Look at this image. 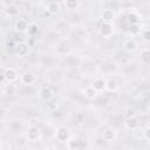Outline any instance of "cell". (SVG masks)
I'll return each instance as SVG.
<instances>
[{
  "label": "cell",
  "instance_id": "6",
  "mask_svg": "<svg viewBox=\"0 0 150 150\" xmlns=\"http://www.w3.org/2000/svg\"><path fill=\"white\" fill-rule=\"evenodd\" d=\"M14 53L16 56L19 57H25L28 55L29 53V45L25 41H21V42H18L14 47Z\"/></svg>",
  "mask_w": 150,
  "mask_h": 150
},
{
  "label": "cell",
  "instance_id": "27",
  "mask_svg": "<svg viewBox=\"0 0 150 150\" xmlns=\"http://www.w3.org/2000/svg\"><path fill=\"white\" fill-rule=\"evenodd\" d=\"M143 137H144L146 141H149V142H150V127H149V128H146V129L143 131Z\"/></svg>",
  "mask_w": 150,
  "mask_h": 150
},
{
  "label": "cell",
  "instance_id": "14",
  "mask_svg": "<svg viewBox=\"0 0 150 150\" xmlns=\"http://www.w3.org/2000/svg\"><path fill=\"white\" fill-rule=\"evenodd\" d=\"M61 5H62V4L57 2V1H48V2L46 4V11H47L49 14H56V13L60 12Z\"/></svg>",
  "mask_w": 150,
  "mask_h": 150
},
{
  "label": "cell",
  "instance_id": "23",
  "mask_svg": "<svg viewBox=\"0 0 150 150\" xmlns=\"http://www.w3.org/2000/svg\"><path fill=\"white\" fill-rule=\"evenodd\" d=\"M142 26L141 23L139 25H130V29H129V33L131 34V36H136V35H139L142 34Z\"/></svg>",
  "mask_w": 150,
  "mask_h": 150
},
{
  "label": "cell",
  "instance_id": "2",
  "mask_svg": "<svg viewBox=\"0 0 150 150\" xmlns=\"http://www.w3.org/2000/svg\"><path fill=\"white\" fill-rule=\"evenodd\" d=\"M54 137L57 142L60 143H67L69 141V138L71 137V134H70V130L64 127V125H60L55 129V132H54Z\"/></svg>",
  "mask_w": 150,
  "mask_h": 150
},
{
  "label": "cell",
  "instance_id": "13",
  "mask_svg": "<svg viewBox=\"0 0 150 150\" xmlns=\"http://www.w3.org/2000/svg\"><path fill=\"white\" fill-rule=\"evenodd\" d=\"M101 19H102V22L112 23V21L115 19V12L111 8H105L101 12Z\"/></svg>",
  "mask_w": 150,
  "mask_h": 150
},
{
  "label": "cell",
  "instance_id": "17",
  "mask_svg": "<svg viewBox=\"0 0 150 150\" xmlns=\"http://www.w3.org/2000/svg\"><path fill=\"white\" fill-rule=\"evenodd\" d=\"M123 48L125 52L128 53H132L137 49V42L134 40V39H127L124 42H123Z\"/></svg>",
  "mask_w": 150,
  "mask_h": 150
},
{
  "label": "cell",
  "instance_id": "16",
  "mask_svg": "<svg viewBox=\"0 0 150 150\" xmlns=\"http://www.w3.org/2000/svg\"><path fill=\"white\" fill-rule=\"evenodd\" d=\"M91 86H93L98 93H101V91L105 90V80H104L103 77H101V76L95 77L94 81H93V83H91Z\"/></svg>",
  "mask_w": 150,
  "mask_h": 150
},
{
  "label": "cell",
  "instance_id": "4",
  "mask_svg": "<svg viewBox=\"0 0 150 150\" xmlns=\"http://www.w3.org/2000/svg\"><path fill=\"white\" fill-rule=\"evenodd\" d=\"M42 137V134H41V130L35 127V125H30L27 128V132H26V138L27 141H30V142H39Z\"/></svg>",
  "mask_w": 150,
  "mask_h": 150
},
{
  "label": "cell",
  "instance_id": "15",
  "mask_svg": "<svg viewBox=\"0 0 150 150\" xmlns=\"http://www.w3.org/2000/svg\"><path fill=\"white\" fill-rule=\"evenodd\" d=\"M4 12H5V14H6L8 18H16V16L20 14V8H19L15 4H12L11 6L5 7V8H4Z\"/></svg>",
  "mask_w": 150,
  "mask_h": 150
},
{
  "label": "cell",
  "instance_id": "11",
  "mask_svg": "<svg viewBox=\"0 0 150 150\" xmlns=\"http://www.w3.org/2000/svg\"><path fill=\"white\" fill-rule=\"evenodd\" d=\"M102 139L103 141H105V142H114L116 138H117V134H116V131L112 129V128H110V127H107L103 131H102Z\"/></svg>",
  "mask_w": 150,
  "mask_h": 150
},
{
  "label": "cell",
  "instance_id": "20",
  "mask_svg": "<svg viewBox=\"0 0 150 150\" xmlns=\"http://www.w3.org/2000/svg\"><path fill=\"white\" fill-rule=\"evenodd\" d=\"M139 61L143 64L150 63V49L149 48H144V49L141 50V53H139Z\"/></svg>",
  "mask_w": 150,
  "mask_h": 150
},
{
  "label": "cell",
  "instance_id": "10",
  "mask_svg": "<svg viewBox=\"0 0 150 150\" xmlns=\"http://www.w3.org/2000/svg\"><path fill=\"white\" fill-rule=\"evenodd\" d=\"M123 127L129 131H135V130H137L139 128V122L135 116L134 117H128V118L124 120Z\"/></svg>",
  "mask_w": 150,
  "mask_h": 150
},
{
  "label": "cell",
  "instance_id": "21",
  "mask_svg": "<svg viewBox=\"0 0 150 150\" xmlns=\"http://www.w3.org/2000/svg\"><path fill=\"white\" fill-rule=\"evenodd\" d=\"M62 5L66 7V9L68 11H75L79 8L80 6V1L79 0H66L62 2Z\"/></svg>",
  "mask_w": 150,
  "mask_h": 150
},
{
  "label": "cell",
  "instance_id": "28",
  "mask_svg": "<svg viewBox=\"0 0 150 150\" xmlns=\"http://www.w3.org/2000/svg\"><path fill=\"white\" fill-rule=\"evenodd\" d=\"M43 150H56L54 146H50V145H47V146H45L43 148Z\"/></svg>",
  "mask_w": 150,
  "mask_h": 150
},
{
  "label": "cell",
  "instance_id": "22",
  "mask_svg": "<svg viewBox=\"0 0 150 150\" xmlns=\"http://www.w3.org/2000/svg\"><path fill=\"white\" fill-rule=\"evenodd\" d=\"M1 90H2V95H13L16 91V87L14 86V83H5Z\"/></svg>",
  "mask_w": 150,
  "mask_h": 150
},
{
  "label": "cell",
  "instance_id": "25",
  "mask_svg": "<svg viewBox=\"0 0 150 150\" xmlns=\"http://www.w3.org/2000/svg\"><path fill=\"white\" fill-rule=\"evenodd\" d=\"M21 127H22V123H21V121H18V120H15V121L11 122V124H9V128H11V130H13L14 132H18V131H20Z\"/></svg>",
  "mask_w": 150,
  "mask_h": 150
},
{
  "label": "cell",
  "instance_id": "26",
  "mask_svg": "<svg viewBox=\"0 0 150 150\" xmlns=\"http://www.w3.org/2000/svg\"><path fill=\"white\" fill-rule=\"evenodd\" d=\"M142 38L144 41L150 42V28H145L142 30Z\"/></svg>",
  "mask_w": 150,
  "mask_h": 150
},
{
  "label": "cell",
  "instance_id": "9",
  "mask_svg": "<svg viewBox=\"0 0 150 150\" xmlns=\"http://www.w3.org/2000/svg\"><path fill=\"white\" fill-rule=\"evenodd\" d=\"M82 96H83L84 98L91 101V100H95V98L98 96V91H97L91 84H89V86H87V87H84V88L82 89Z\"/></svg>",
  "mask_w": 150,
  "mask_h": 150
},
{
  "label": "cell",
  "instance_id": "24",
  "mask_svg": "<svg viewBox=\"0 0 150 150\" xmlns=\"http://www.w3.org/2000/svg\"><path fill=\"white\" fill-rule=\"evenodd\" d=\"M39 32V26L35 23V22H30L29 26H28V29H27V34L29 36H35Z\"/></svg>",
  "mask_w": 150,
  "mask_h": 150
},
{
  "label": "cell",
  "instance_id": "18",
  "mask_svg": "<svg viewBox=\"0 0 150 150\" xmlns=\"http://www.w3.org/2000/svg\"><path fill=\"white\" fill-rule=\"evenodd\" d=\"M28 26H29V23L27 22V20H25V19H18L15 21V26L14 27H15V29L18 32L23 33V32H27Z\"/></svg>",
  "mask_w": 150,
  "mask_h": 150
},
{
  "label": "cell",
  "instance_id": "3",
  "mask_svg": "<svg viewBox=\"0 0 150 150\" xmlns=\"http://www.w3.org/2000/svg\"><path fill=\"white\" fill-rule=\"evenodd\" d=\"M38 97H39V100H41L43 102H49L54 98V90L49 86H43L39 89Z\"/></svg>",
  "mask_w": 150,
  "mask_h": 150
},
{
  "label": "cell",
  "instance_id": "19",
  "mask_svg": "<svg viewBox=\"0 0 150 150\" xmlns=\"http://www.w3.org/2000/svg\"><path fill=\"white\" fill-rule=\"evenodd\" d=\"M118 89V83L115 79H109L105 81V91L108 93H115Z\"/></svg>",
  "mask_w": 150,
  "mask_h": 150
},
{
  "label": "cell",
  "instance_id": "12",
  "mask_svg": "<svg viewBox=\"0 0 150 150\" xmlns=\"http://www.w3.org/2000/svg\"><path fill=\"white\" fill-rule=\"evenodd\" d=\"M127 20L130 25H139L142 16L137 11H129L127 14Z\"/></svg>",
  "mask_w": 150,
  "mask_h": 150
},
{
  "label": "cell",
  "instance_id": "1",
  "mask_svg": "<svg viewBox=\"0 0 150 150\" xmlns=\"http://www.w3.org/2000/svg\"><path fill=\"white\" fill-rule=\"evenodd\" d=\"M66 146L68 150H84L88 148V142L79 136H71L69 141L66 143Z\"/></svg>",
  "mask_w": 150,
  "mask_h": 150
},
{
  "label": "cell",
  "instance_id": "7",
  "mask_svg": "<svg viewBox=\"0 0 150 150\" xmlns=\"http://www.w3.org/2000/svg\"><path fill=\"white\" fill-rule=\"evenodd\" d=\"M20 81L25 86H33L36 82V76L32 71H23L20 75Z\"/></svg>",
  "mask_w": 150,
  "mask_h": 150
},
{
  "label": "cell",
  "instance_id": "5",
  "mask_svg": "<svg viewBox=\"0 0 150 150\" xmlns=\"http://www.w3.org/2000/svg\"><path fill=\"white\" fill-rule=\"evenodd\" d=\"M4 77H5V80H6V82L7 83H14L18 79H19V73L16 71V69L15 68H13V67H7V68H4V70H2V74H1Z\"/></svg>",
  "mask_w": 150,
  "mask_h": 150
},
{
  "label": "cell",
  "instance_id": "8",
  "mask_svg": "<svg viewBox=\"0 0 150 150\" xmlns=\"http://www.w3.org/2000/svg\"><path fill=\"white\" fill-rule=\"evenodd\" d=\"M98 32L103 38H110L114 34V25L112 23H108V22H102L100 25Z\"/></svg>",
  "mask_w": 150,
  "mask_h": 150
}]
</instances>
